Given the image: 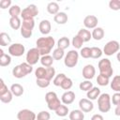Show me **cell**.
<instances>
[{
    "instance_id": "cell-1",
    "label": "cell",
    "mask_w": 120,
    "mask_h": 120,
    "mask_svg": "<svg viewBox=\"0 0 120 120\" xmlns=\"http://www.w3.org/2000/svg\"><path fill=\"white\" fill-rule=\"evenodd\" d=\"M55 44V40L52 37H41L38 38L36 41V45H37V49L39 51L40 55H47L51 52V51L52 50L53 46Z\"/></svg>"
},
{
    "instance_id": "cell-2",
    "label": "cell",
    "mask_w": 120,
    "mask_h": 120,
    "mask_svg": "<svg viewBox=\"0 0 120 120\" xmlns=\"http://www.w3.org/2000/svg\"><path fill=\"white\" fill-rule=\"evenodd\" d=\"M33 71V68L31 65H29L27 62H23L18 66H15L12 69V75L15 78L21 79L25 77L26 75L30 74Z\"/></svg>"
},
{
    "instance_id": "cell-3",
    "label": "cell",
    "mask_w": 120,
    "mask_h": 120,
    "mask_svg": "<svg viewBox=\"0 0 120 120\" xmlns=\"http://www.w3.org/2000/svg\"><path fill=\"white\" fill-rule=\"evenodd\" d=\"M35 75L37 79H46L48 81H51L52 78L55 77V69L52 67L50 68L38 67L35 70Z\"/></svg>"
},
{
    "instance_id": "cell-4",
    "label": "cell",
    "mask_w": 120,
    "mask_h": 120,
    "mask_svg": "<svg viewBox=\"0 0 120 120\" xmlns=\"http://www.w3.org/2000/svg\"><path fill=\"white\" fill-rule=\"evenodd\" d=\"M45 100L47 102L48 108L51 111H54L55 112L60 107V105H61V101L58 98L56 93L55 92H52V91H50V92L46 93V95H45Z\"/></svg>"
},
{
    "instance_id": "cell-5",
    "label": "cell",
    "mask_w": 120,
    "mask_h": 120,
    "mask_svg": "<svg viewBox=\"0 0 120 120\" xmlns=\"http://www.w3.org/2000/svg\"><path fill=\"white\" fill-rule=\"evenodd\" d=\"M111 96L108 93L100 94L98 98V108L101 112H108L111 110Z\"/></svg>"
},
{
    "instance_id": "cell-6",
    "label": "cell",
    "mask_w": 120,
    "mask_h": 120,
    "mask_svg": "<svg viewBox=\"0 0 120 120\" xmlns=\"http://www.w3.org/2000/svg\"><path fill=\"white\" fill-rule=\"evenodd\" d=\"M98 67V69H99V74L108 76L109 78L112 76L113 69H112V63L108 58H103V59L99 60Z\"/></svg>"
},
{
    "instance_id": "cell-7",
    "label": "cell",
    "mask_w": 120,
    "mask_h": 120,
    "mask_svg": "<svg viewBox=\"0 0 120 120\" xmlns=\"http://www.w3.org/2000/svg\"><path fill=\"white\" fill-rule=\"evenodd\" d=\"M79 52L76 50H70L65 56L64 64L68 68H74L78 64Z\"/></svg>"
},
{
    "instance_id": "cell-8",
    "label": "cell",
    "mask_w": 120,
    "mask_h": 120,
    "mask_svg": "<svg viewBox=\"0 0 120 120\" xmlns=\"http://www.w3.org/2000/svg\"><path fill=\"white\" fill-rule=\"evenodd\" d=\"M38 14V7L35 4H30L22 10L21 16L22 20H27V19H34Z\"/></svg>"
},
{
    "instance_id": "cell-9",
    "label": "cell",
    "mask_w": 120,
    "mask_h": 120,
    "mask_svg": "<svg viewBox=\"0 0 120 120\" xmlns=\"http://www.w3.org/2000/svg\"><path fill=\"white\" fill-rule=\"evenodd\" d=\"M120 49V44L116 40H110L107 42L103 48V53H105L108 56H111L114 54L115 52H118Z\"/></svg>"
},
{
    "instance_id": "cell-10",
    "label": "cell",
    "mask_w": 120,
    "mask_h": 120,
    "mask_svg": "<svg viewBox=\"0 0 120 120\" xmlns=\"http://www.w3.org/2000/svg\"><path fill=\"white\" fill-rule=\"evenodd\" d=\"M38 60H40V52L37 48H32L26 52V62L29 65L34 66Z\"/></svg>"
},
{
    "instance_id": "cell-11",
    "label": "cell",
    "mask_w": 120,
    "mask_h": 120,
    "mask_svg": "<svg viewBox=\"0 0 120 120\" xmlns=\"http://www.w3.org/2000/svg\"><path fill=\"white\" fill-rule=\"evenodd\" d=\"M24 52H25V48L21 43H13L8 47V53L11 56H15V57L22 56L24 53Z\"/></svg>"
},
{
    "instance_id": "cell-12",
    "label": "cell",
    "mask_w": 120,
    "mask_h": 120,
    "mask_svg": "<svg viewBox=\"0 0 120 120\" xmlns=\"http://www.w3.org/2000/svg\"><path fill=\"white\" fill-rule=\"evenodd\" d=\"M17 118L18 120H36L37 115L34 112L28 109H22L17 113Z\"/></svg>"
},
{
    "instance_id": "cell-13",
    "label": "cell",
    "mask_w": 120,
    "mask_h": 120,
    "mask_svg": "<svg viewBox=\"0 0 120 120\" xmlns=\"http://www.w3.org/2000/svg\"><path fill=\"white\" fill-rule=\"evenodd\" d=\"M98 19L95 15H87L83 19V24L86 29H95L98 25Z\"/></svg>"
},
{
    "instance_id": "cell-14",
    "label": "cell",
    "mask_w": 120,
    "mask_h": 120,
    "mask_svg": "<svg viewBox=\"0 0 120 120\" xmlns=\"http://www.w3.org/2000/svg\"><path fill=\"white\" fill-rule=\"evenodd\" d=\"M79 107H80V110L82 111L83 112H90L94 109V104L92 100L88 98H82L79 101Z\"/></svg>"
},
{
    "instance_id": "cell-15",
    "label": "cell",
    "mask_w": 120,
    "mask_h": 120,
    "mask_svg": "<svg viewBox=\"0 0 120 120\" xmlns=\"http://www.w3.org/2000/svg\"><path fill=\"white\" fill-rule=\"evenodd\" d=\"M96 75V68L93 65H86L84 66V68H82V77L85 80H91L95 77Z\"/></svg>"
},
{
    "instance_id": "cell-16",
    "label": "cell",
    "mask_w": 120,
    "mask_h": 120,
    "mask_svg": "<svg viewBox=\"0 0 120 120\" xmlns=\"http://www.w3.org/2000/svg\"><path fill=\"white\" fill-rule=\"evenodd\" d=\"M75 99V93L73 91H67L65 92L62 97H61V100L65 105H69L71 104Z\"/></svg>"
},
{
    "instance_id": "cell-17",
    "label": "cell",
    "mask_w": 120,
    "mask_h": 120,
    "mask_svg": "<svg viewBox=\"0 0 120 120\" xmlns=\"http://www.w3.org/2000/svg\"><path fill=\"white\" fill-rule=\"evenodd\" d=\"M38 29L40 31L41 34L43 35H48L51 30H52V25H51V22L49 20H42L40 22H39V25H38Z\"/></svg>"
},
{
    "instance_id": "cell-18",
    "label": "cell",
    "mask_w": 120,
    "mask_h": 120,
    "mask_svg": "<svg viewBox=\"0 0 120 120\" xmlns=\"http://www.w3.org/2000/svg\"><path fill=\"white\" fill-rule=\"evenodd\" d=\"M11 63V57L9 54H6L2 49H0V66L1 67H7L10 65Z\"/></svg>"
},
{
    "instance_id": "cell-19",
    "label": "cell",
    "mask_w": 120,
    "mask_h": 120,
    "mask_svg": "<svg viewBox=\"0 0 120 120\" xmlns=\"http://www.w3.org/2000/svg\"><path fill=\"white\" fill-rule=\"evenodd\" d=\"M84 112L81 110H72L69 112V120H83Z\"/></svg>"
},
{
    "instance_id": "cell-20",
    "label": "cell",
    "mask_w": 120,
    "mask_h": 120,
    "mask_svg": "<svg viewBox=\"0 0 120 120\" xmlns=\"http://www.w3.org/2000/svg\"><path fill=\"white\" fill-rule=\"evenodd\" d=\"M77 35H78L84 42H87V41H89V40L92 38V33H90V31L87 30L86 28H82V29H80Z\"/></svg>"
},
{
    "instance_id": "cell-21",
    "label": "cell",
    "mask_w": 120,
    "mask_h": 120,
    "mask_svg": "<svg viewBox=\"0 0 120 120\" xmlns=\"http://www.w3.org/2000/svg\"><path fill=\"white\" fill-rule=\"evenodd\" d=\"M10 91L12 92L13 96L15 97H21L23 94V87L20 83H13L10 86Z\"/></svg>"
},
{
    "instance_id": "cell-22",
    "label": "cell",
    "mask_w": 120,
    "mask_h": 120,
    "mask_svg": "<svg viewBox=\"0 0 120 120\" xmlns=\"http://www.w3.org/2000/svg\"><path fill=\"white\" fill-rule=\"evenodd\" d=\"M87 98L90 100H95L97 98H98V97L100 96V89L98 87H93L91 90H89L86 94Z\"/></svg>"
},
{
    "instance_id": "cell-23",
    "label": "cell",
    "mask_w": 120,
    "mask_h": 120,
    "mask_svg": "<svg viewBox=\"0 0 120 120\" xmlns=\"http://www.w3.org/2000/svg\"><path fill=\"white\" fill-rule=\"evenodd\" d=\"M104 30L102 27H96L92 31V38L95 40H101L104 38Z\"/></svg>"
},
{
    "instance_id": "cell-24",
    "label": "cell",
    "mask_w": 120,
    "mask_h": 120,
    "mask_svg": "<svg viewBox=\"0 0 120 120\" xmlns=\"http://www.w3.org/2000/svg\"><path fill=\"white\" fill-rule=\"evenodd\" d=\"M53 20L58 24H65L68 22V15L65 12H58L56 15H54Z\"/></svg>"
},
{
    "instance_id": "cell-25",
    "label": "cell",
    "mask_w": 120,
    "mask_h": 120,
    "mask_svg": "<svg viewBox=\"0 0 120 120\" xmlns=\"http://www.w3.org/2000/svg\"><path fill=\"white\" fill-rule=\"evenodd\" d=\"M53 57L47 54V55H43L40 57V63L43 67L45 68H50L52 66V63H53Z\"/></svg>"
},
{
    "instance_id": "cell-26",
    "label": "cell",
    "mask_w": 120,
    "mask_h": 120,
    "mask_svg": "<svg viewBox=\"0 0 120 120\" xmlns=\"http://www.w3.org/2000/svg\"><path fill=\"white\" fill-rule=\"evenodd\" d=\"M69 44H70L69 38H67V37H62L57 41V48H60V49H62V50L65 51L69 46Z\"/></svg>"
},
{
    "instance_id": "cell-27",
    "label": "cell",
    "mask_w": 120,
    "mask_h": 120,
    "mask_svg": "<svg viewBox=\"0 0 120 120\" xmlns=\"http://www.w3.org/2000/svg\"><path fill=\"white\" fill-rule=\"evenodd\" d=\"M47 11L50 14L56 15L59 12V5L56 2H50L47 5Z\"/></svg>"
},
{
    "instance_id": "cell-28",
    "label": "cell",
    "mask_w": 120,
    "mask_h": 120,
    "mask_svg": "<svg viewBox=\"0 0 120 120\" xmlns=\"http://www.w3.org/2000/svg\"><path fill=\"white\" fill-rule=\"evenodd\" d=\"M9 25L12 29L14 30H18L21 29L22 27V22L19 17H10L9 19Z\"/></svg>"
},
{
    "instance_id": "cell-29",
    "label": "cell",
    "mask_w": 120,
    "mask_h": 120,
    "mask_svg": "<svg viewBox=\"0 0 120 120\" xmlns=\"http://www.w3.org/2000/svg\"><path fill=\"white\" fill-rule=\"evenodd\" d=\"M34 26H35V20L34 19H27V20H22L21 28L33 31Z\"/></svg>"
},
{
    "instance_id": "cell-30",
    "label": "cell",
    "mask_w": 120,
    "mask_h": 120,
    "mask_svg": "<svg viewBox=\"0 0 120 120\" xmlns=\"http://www.w3.org/2000/svg\"><path fill=\"white\" fill-rule=\"evenodd\" d=\"M111 88L115 92H120V75H116L112 78V81L110 82Z\"/></svg>"
},
{
    "instance_id": "cell-31",
    "label": "cell",
    "mask_w": 120,
    "mask_h": 120,
    "mask_svg": "<svg viewBox=\"0 0 120 120\" xmlns=\"http://www.w3.org/2000/svg\"><path fill=\"white\" fill-rule=\"evenodd\" d=\"M11 42V38L9 37V35L6 32H2L0 34V45L1 46H8L9 45Z\"/></svg>"
},
{
    "instance_id": "cell-32",
    "label": "cell",
    "mask_w": 120,
    "mask_h": 120,
    "mask_svg": "<svg viewBox=\"0 0 120 120\" xmlns=\"http://www.w3.org/2000/svg\"><path fill=\"white\" fill-rule=\"evenodd\" d=\"M12 98H13V94L10 91V89H8L6 93L0 95V100L3 103H9L12 100Z\"/></svg>"
},
{
    "instance_id": "cell-33",
    "label": "cell",
    "mask_w": 120,
    "mask_h": 120,
    "mask_svg": "<svg viewBox=\"0 0 120 120\" xmlns=\"http://www.w3.org/2000/svg\"><path fill=\"white\" fill-rule=\"evenodd\" d=\"M97 82H98V84L100 85V86H106V85H108L109 82H110V78H109L108 76L99 74V75H98V77H97Z\"/></svg>"
},
{
    "instance_id": "cell-34",
    "label": "cell",
    "mask_w": 120,
    "mask_h": 120,
    "mask_svg": "<svg viewBox=\"0 0 120 120\" xmlns=\"http://www.w3.org/2000/svg\"><path fill=\"white\" fill-rule=\"evenodd\" d=\"M55 113H56V115H58L60 117H65L66 115H68V113H69V111H68V108L67 105L61 104L60 107L55 111Z\"/></svg>"
},
{
    "instance_id": "cell-35",
    "label": "cell",
    "mask_w": 120,
    "mask_h": 120,
    "mask_svg": "<svg viewBox=\"0 0 120 120\" xmlns=\"http://www.w3.org/2000/svg\"><path fill=\"white\" fill-rule=\"evenodd\" d=\"M8 13H9L10 17H19V15L22 13V10L18 5H13L9 8Z\"/></svg>"
},
{
    "instance_id": "cell-36",
    "label": "cell",
    "mask_w": 120,
    "mask_h": 120,
    "mask_svg": "<svg viewBox=\"0 0 120 120\" xmlns=\"http://www.w3.org/2000/svg\"><path fill=\"white\" fill-rule=\"evenodd\" d=\"M79 87H80V89H81L82 91H86V92H88V91L91 90L94 86H93V83L90 82V80H85V81L80 82Z\"/></svg>"
},
{
    "instance_id": "cell-37",
    "label": "cell",
    "mask_w": 120,
    "mask_h": 120,
    "mask_svg": "<svg viewBox=\"0 0 120 120\" xmlns=\"http://www.w3.org/2000/svg\"><path fill=\"white\" fill-rule=\"evenodd\" d=\"M83 42H84V41H83L78 35L74 36L73 38H72V41H71V43H72V45H73V47H74L75 49H82V46Z\"/></svg>"
},
{
    "instance_id": "cell-38",
    "label": "cell",
    "mask_w": 120,
    "mask_h": 120,
    "mask_svg": "<svg viewBox=\"0 0 120 120\" xmlns=\"http://www.w3.org/2000/svg\"><path fill=\"white\" fill-rule=\"evenodd\" d=\"M103 53V51L98 47H92L91 48V58L98 59L100 58Z\"/></svg>"
},
{
    "instance_id": "cell-39",
    "label": "cell",
    "mask_w": 120,
    "mask_h": 120,
    "mask_svg": "<svg viewBox=\"0 0 120 120\" xmlns=\"http://www.w3.org/2000/svg\"><path fill=\"white\" fill-rule=\"evenodd\" d=\"M67 78V76L64 74V73H59L57 75H55V77L53 78L52 80V83L55 85V86H60L63 82V81Z\"/></svg>"
},
{
    "instance_id": "cell-40",
    "label": "cell",
    "mask_w": 120,
    "mask_h": 120,
    "mask_svg": "<svg viewBox=\"0 0 120 120\" xmlns=\"http://www.w3.org/2000/svg\"><path fill=\"white\" fill-rule=\"evenodd\" d=\"M64 55H65V52L60 48H56L52 51V57L54 60H61L64 57Z\"/></svg>"
},
{
    "instance_id": "cell-41",
    "label": "cell",
    "mask_w": 120,
    "mask_h": 120,
    "mask_svg": "<svg viewBox=\"0 0 120 120\" xmlns=\"http://www.w3.org/2000/svg\"><path fill=\"white\" fill-rule=\"evenodd\" d=\"M72 85H73L72 80H71L70 78L67 77V78L63 81V82H62V84L60 85V87H61L62 89H64V90H69V89L72 87Z\"/></svg>"
},
{
    "instance_id": "cell-42",
    "label": "cell",
    "mask_w": 120,
    "mask_h": 120,
    "mask_svg": "<svg viewBox=\"0 0 120 120\" xmlns=\"http://www.w3.org/2000/svg\"><path fill=\"white\" fill-rule=\"evenodd\" d=\"M80 55L82 57V58H90L91 57V48L89 47H83L81 49L80 51Z\"/></svg>"
},
{
    "instance_id": "cell-43",
    "label": "cell",
    "mask_w": 120,
    "mask_h": 120,
    "mask_svg": "<svg viewBox=\"0 0 120 120\" xmlns=\"http://www.w3.org/2000/svg\"><path fill=\"white\" fill-rule=\"evenodd\" d=\"M51 115L47 111H41L37 115V120H50Z\"/></svg>"
},
{
    "instance_id": "cell-44",
    "label": "cell",
    "mask_w": 120,
    "mask_h": 120,
    "mask_svg": "<svg viewBox=\"0 0 120 120\" xmlns=\"http://www.w3.org/2000/svg\"><path fill=\"white\" fill-rule=\"evenodd\" d=\"M36 82H37V85L38 87H40V88H46V87H48L50 85L51 81H48L46 79H37Z\"/></svg>"
},
{
    "instance_id": "cell-45",
    "label": "cell",
    "mask_w": 120,
    "mask_h": 120,
    "mask_svg": "<svg viewBox=\"0 0 120 120\" xmlns=\"http://www.w3.org/2000/svg\"><path fill=\"white\" fill-rule=\"evenodd\" d=\"M109 7L112 10H119L120 9V0H111L109 2Z\"/></svg>"
},
{
    "instance_id": "cell-46",
    "label": "cell",
    "mask_w": 120,
    "mask_h": 120,
    "mask_svg": "<svg viewBox=\"0 0 120 120\" xmlns=\"http://www.w3.org/2000/svg\"><path fill=\"white\" fill-rule=\"evenodd\" d=\"M111 100L112 102L113 105L117 106V105H120V92H116L112 95V97L111 98Z\"/></svg>"
},
{
    "instance_id": "cell-47",
    "label": "cell",
    "mask_w": 120,
    "mask_h": 120,
    "mask_svg": "<svg viewBox=\"0 0 120 120\" xmlns=\"http://www.w3.org/2000/svg\"><path fill=\"white\" fill-rule=\"evenodd\" d=\"M10 5H11V0H1L0 1V8L2 9L10 8Z\"/></svg>"
},
{
    "instance_id": "cell-48",
    "label": "cell",
    "mask_w": 120,
    "mask_h": 120,
    "mask_svg": "<svg viewBox=\"0 0 120 120\" xmlns=\"http://www.w3.org/2000/svg\"><path fill=\"white\" fill-rule=\"evenodd\" d=\"M8 90V86H7V85H6V83L4 82L3 79H1V80H0V95H2V94H4V93H6Z\"/></svg>"
},
{
    "instance_id": "cell-49",
    "label": "cell",
    "mask_w": 120,
    "mask_h": 120,
    "mask_svg": "<svg viewBox=\"0 0 120 120\" xmlns=\"http://www.w3.org/2000/svg\"><path fill=\"white\" fill-rule=\"evenodd\" d=\"M91 120H104L103 116L101 114H98V113H96L94 114L92 117H91Z\"/></svg>"
},
{
    "instance_id": "cell-50",
    "label": "cell",
    "mask_w": 120,
    "mask_h": 120,
    "mask_svg": "<svg viewBox=\"0 0 120 120\" xmlns=\"http://www.w3.org/2000/svg\"><path fill=\"white\" fill-rule=\"evenodd\" d=\"M114 113H115V115L120 116V105H117L116 106V108L114 110Z\"/></svg>"
},
{
    "instance_id": "cell-51",
    "label": "cell",
    "mask_w": 120,
    "mask_h": 120,
    "mask_svg": "<svg viewBox=\"0 0 120 120\" xmlns=\"http://www.w3.org/2000/svg\"><path fill=\"white\" fill-rule=\"evenodd\" d=\"M116 58H117V60L120 62V52H117V55H116Z\"/></svg>"
},
{
    "instance_id": "cell-52",
    "label": "cell",
    "mask_w": 120,
    "mask_h": 120,
    "mask_svg": "<svg viewBox=\"0 0 120 120\" xmlns=\"http://www.w3.org/2000/svg\"><path fill=\"white\" fill-rule=\"evenodd\" d=\"M62 120H68V119H66V118H64V119H62Z\"/></svg>"
}]
</instances>
